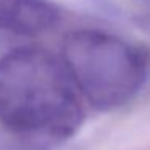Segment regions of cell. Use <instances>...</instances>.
I'll use <instances>...</instances> for the list:
<instances>
[{"instance_id":"6da1fadb","label":"cell","mask_w":150,"mask_h":150,"mask_svg":"<svg viewBox=\"0 0 150 150\" xmlns=\"http://www.w3.org/2000/svg\"><path fill=\"white\" fill-rule=\"evenodd\" d=\"M82 123V95L62 57L37 45L0 57V126L11 139L29 150H49Z\"/></svg>"},{"instance_id":"7a4b0ae2","label":"cell","mask_w":150,"mask_h":150,"mask_svg":"<svg viewBox=\"0 0 150 150\" xmlns=\"http://www.w3.org/2000/svg\"><path fill=\"white\" fill-rule=\"evenodd\" d=\"M62 58L82 98L98 111H115L140 92L150 71L144 49L97 29L66 34Z\"/></svg>"},{"instance_id":"3957f363","label":"cell","mask_w":150,"mask_h":150,"mask_svg":"<svg viewBox=\"0 0 150 150\" xmlns=\"http://www.w3.org/2000/svg\"><path fill=\"white\" fill-rule=\"evenodd\" d=\"M60 21V10L50 0H0V31L39 36Z\"/></svg>"},{"instance_id":"277c9868","label":"cell","mask_w":150,"mask_h":150,"mask_svg":"<svg viewBox=\"0 0 150 150\" xmlns=\"http://www.w3.org/2000/svg\"><path fill=\"white\" fill-rule=\"evenodd\" d=\"M139 7H142L144 10H147V11H150V0H134Z\"/></svg>"}]
</instances>
